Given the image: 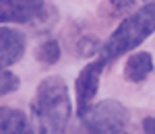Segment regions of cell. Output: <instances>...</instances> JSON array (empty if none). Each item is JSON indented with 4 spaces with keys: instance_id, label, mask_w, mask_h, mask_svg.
I'll return each instance as SVG.
<instances>
[{
    "instance_id": "obj_1",
    "label": "cell",
    "mask_w": 155,
    "mask_h": 134,
    "mask_svg": "<svg viewBox=\"0 0 155 134\" xmlns=\"http://www.w3.org/2000/svg\"><path fill=\"white\" fill-rule=\"evenodd\" d=\"M39 132H64L71 122L72 103L62 76H46L35 91L31 103Z\"/></svg>"
},
{
    "instance_id": "obj_2",
    "label": "cell",
    "mask_w": 155,
    "mask_h": 134,
    "mask_svg": "<svg viewBox=\"0 0 155 134\" xmlns=\"http://www.w3.org/2000/svg\"><path fill=\"white\" fill-rule=\"evenodd\" d=\"M155 33V2H145L139 11L124 17L116 31L107 37L104 46H99V58L110 64L120 56L139 48L145 39Z\"/></svg>"
},
{
    "instance_id": "obj_3",
    "label": "cell",
    "mask_w": 155,
    "mask_h": 134,
    "mask_svg": "<svg viewBox=\"0 0 155 134\" xmlns=\"http://www.w3.org/2000/svg\"><path fill=\"white\" fill-rule=\"evenodd\" d=\"M79 118H81V124L87 132L99 134L126 132L128 122H130L128 110L116 99H104L99 103H91Z\"/></svg>"
},
{
    "instance_id": "obj_4",
    "label": "cell",
    "mask_w": 155,
    "mask_h": 134,
    "mask_svg": "<svg viewBox=\"0 0 155 134\" xmlns=\"http://www.w3.org/2000/svg\"><path fill=\"white\" fill-rule=\"evenodd\" d=\"M104 68H106V62L99 58V60L89 62L77 76L74 89H77V113L79 116L93 103V99L97 95V89H99V81H101Z\"/></svg>"
},
{
    "instance_id": "obj_5",
    "label": "cell",
    "mask_w": 155,
    "mask_h": 134,
    "mask_svg": "<svg viewBox=\"0 0 155 134\" xmlns=\"http://www.w3.org/2000/svg\"><path fill=\"white\" fill-rule=\"evenodd\" d=\"M46 12L44 0H0V25L4 23H31Z\"/></svg>"
},
{
    "instance_id": "obj_6",
    "label": "cell",
    "mask_w": 155,
    "mask_h": 134,
    "mask_svg": "<svg viewBox=\"0 0 155 134\" xmlns=\"http://www.w3.org/2000/svg\"><path fill=\"white\" fill-rule=\"evenodd\" d=\"M27 39L21 31L0 25V68H8L23 58Z\"/></svg>"
},
{
    "instance_id": "obj_7",
    "label": "cell",
    "mask_w": 155,
    "mask_h": 134,
    "mask_svg": "<svg viewBox=\"0 0 155 134\" xmlns=\"http://www.w3.org/2000/svg\"><path fill=\"white\" fill-rule=\"evenodd\" d=\"M153 72V58L149 52H137L124 64V78L128 83H143Z\"/></svg>"
},
{
    "instance_id": "obj_8",
    "label": "cell",
    "mask_w": 155,
    "mask_h": 134,
    "mask_svg": "<svg viewBox=\"0 0 155 134\" xmlns=\"http://www.w3.org/2000/svg\"><path fill=\"white\" fill-rule=\"evenodd\" d=\"M33 132L29 118L21 110L0 107V134H27Z\"/></svg>"
},
{
    "instance_id": "obj_9",
    "label": "cell",
    "mask_w": 155,
    "mask_h": 134,
    "mask_svg": "<svg viewBox=\"0 0 155 134\" xmlns=\"http://www.w3.org/2000/svg\"><path fill=\"white\" fill-rule=\"evenodd\" d=\"M60 43L56 39H48L44 43H39V48L35 49V60L44 66H52L60 60Z\"/></svg>"
},
{
    "instance_id": "obj_10",
    "label": "cell",
    "mask_w": 155,
    "mask_h": 134,
    "mask_svg": "<svg viewBox=\"0 0 155 134\" xmlns=\"http://www.w3.org/2000/svg\"><path fill=\"white\" fill-rule=\"evenodd\" d=\"M19 76L17 74H12L11 70H6V68H0V97H4V95H11L15 93L17 89H19Z\"/></svg>"
},
{
    "instance_id": "obj_11",
    "label": "cell",
    "mask_w": 155,
    "mask_h": 134,
    "mask_svg": "<svg viewBox=\"0 0 155 134\" xmlns=\"http://www.w3.org/2000/svg\"><path fill=\"white\" fill-rule=\"evenodd\" d=\"M139 0H107V12L110 17H126L134 11Z\"/></svg>"
},
{
    "instance_id": "obj_12",
    "label": "cell",
    "mask_w": 155,
    "mask_h": 134,
    "mask_svg": "<svg viewBox=\"0 0 155 134\" xmlns=\"http://www.w3.org/2000/svg\"><path fill=\"white\" fill-rule=\"evenodd\" d=\"M143 132L155 134V118H153V116H151V118H145V120H143Z\"/></svg>"
},
{
    "instance_id": "obj_13",
    "label": "cell",
    "mask_w": 155,
    "mask_h": 134,
    "mask_svg": "<svg viewBox=\"0 0 155 134\" xmlns=\"http://www.w3.org/2000/svg\"><path fill=\"white\" fill-rule=\"evenodd\" d=\"M145 2H155V0H145Z\"/></svg>"
}]
</instances>
